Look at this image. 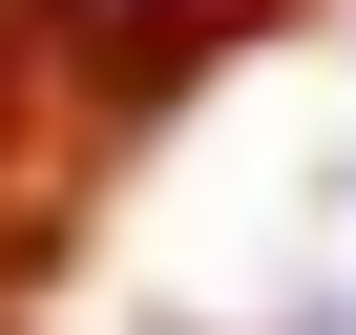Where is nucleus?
Here are the masks:
<instances>
[{"instance_id": "f257e3e1", "label": "nucleus", "mask_w": 356, "mask_h": 335, "mask_svg": "<svg viewBox=\"0 0 356 335\" xmlns=\"http://www.w3.org/2000/svg\"><path fill=\"white\" fill-rule=\"evenodd\" d=\"M0 22L42 42V84H63V126H147L168 84H210L273 0H0Z\"/></svg>"}]
</instances>
